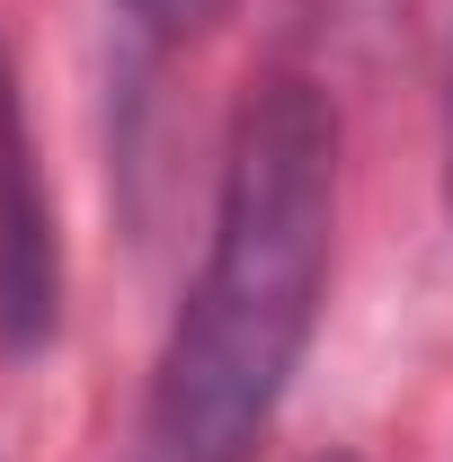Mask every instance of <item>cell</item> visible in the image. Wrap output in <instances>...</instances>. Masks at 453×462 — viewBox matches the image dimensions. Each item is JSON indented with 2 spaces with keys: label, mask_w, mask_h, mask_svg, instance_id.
Listing matches in <instances>:
<instances>
[{
  "label": "cell",
  "mask_w": 453,
  "mask_h": 462,
  "mask_svg": "<svg viewBox=\"0 0 453 462\" xmlns=\"http://www.w3.org/2000/svg\"><path fill=\"white\" fill-rule=\"evenodd\" d=\"M338 267V107L267 71L231 107L196 285L152 365V462H249L284 409Z\"/></svg>",
  "instance_id": "obj_1"
},
{
  "label": "cell",
  "mask_w": 453,
  "mask_h": 462,
  "mask_svg": "<svg viewBox=\"0 0 453 462\" xmlns=\"http://www.w3.org/2000/svg\"><path fill=\"white\" fill-rule=\"evenodd\" d=\"M62 329V231L27 134V98L0 45V356H36Z\"/></svg>",
  "instance_id": "obj_2"
},
{
  "label": "cell",
  "mask_w": 453,
  "mask_h": 462,
  "mask_svg": "<svg viewBox=\"0 0 453 462\" xmlns=\"http://www.w3.org/2000/svg\"><path fill=\"white\" fill-rule=\"evenodd\" d=\"M125 9V27L143 36V45H187V36H205L214 18H223L231 0H116Z\"/></svg>",
  "instance_id": "obj_3"
},
{
  "label": "cell",
  "mask_w": 453,
  "mask_h": 462,
  "mask_svg": "<svg viewBox=\"0 0 453 462\" xmlns=\"http://www.w3.org/2000/svg\"><path fill=\"white\" fill-rule=\"evenodd\" d=\"M392 9H400V0H329V18H320V27H338V36H356V27H383Z\"/></svg>",
  "instance_id": "obj_4"
},
{
  "label": "cell",
  "mask_w": 453,
  "mask_h": 462,
  "mask_svg": "<svg viewBox=\"0 0 453 462\" xmlns=\"http://www.w3.org/2000/svg\"><path fill=\"white\" fill-rule=\"evenodd\" d=\"M445 152H453V80H445Z\"/></svg>",
  "instance_id": "obj_5"
},
{
  "label": "cell",
  "mask_w": 453,
  "mask_h": 462,
  "mask_svg": "<svg viewBox=\"0 0 453 462\" xmlns=\"http://www.w3.org/2000/svg\"><path fill=\"white\" fill-rule=\"evenodd\" d=\"M320 462H356V454H320Z\"/></svg>",
  "instance_id": "obj_6"
}]
</instances>
